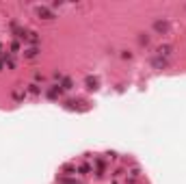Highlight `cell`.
I'll use <instances>...</instances> for the list:
<instances>
[{
    "instance_id": "obj_1",
    "label": "cell",
    "mask_w": 186,
    "mask_h": 184,
    "mask_svg": "<svg viewBox=\"0 0 186 184\" xmlns=\"http://www.w3.org/2000/svg\"><path fill=\"white\" fill-rule=\"evenodd\" d=\"M151 28H154V33H158V35H169V33H171V22H169L167 17H158V20L151 24Z\"/></svg>"
},
{
    "instance_id": "obj_2",
    "label": "cell",
    "mask_w": 186,
    "mask_h": 184,
    "mask_svg": "<svg viewBox=\"0 0 186 184\" xmlns=\"http://www.w3.org/2000/svg\"><path fill=\"white\" fill-rule=\"evenodd\" d=\"M35 13L39 15V20H54L56 15H54V11L52 9H48V7H37L35 9Z\"/></svg>"
},
{
    "instance_id": "obj_3",
    "label": "cell",
    "mask_w": 186,
    "mask_h": 184,
    "mask_svg": "<svg viewBox=\"0 0 186 184\" xmlns=\"http://www.w3.org/2000/svg\"><path fill=\"white\" fill-rule=\"evenodd\" d=\"M169 65V59H162V56H151V67L154 69H165Z\"/></svg>"
},
{
    "instance_id": "obj_4",
    "label": "cell",
    "mask_w": 186,
    "mask_h": 184,
    "mask_svg": "<svg viewBox=\"0 0 186 184\" xmlns=\"http://www.w3.org/2000/svg\"><path fill=\"white\" fill-rule=\"evenodd\" d=\"M173 52V46H158L156 48V56H162V59H169Z\"/></svg>"
},
{
    "instance_id": "obj_5",
    "label": "cell",
    "mask_w": 186,
    "mask_h": 184,
    "mask_svg": "<svg viewBox=\"0 0 186 184\" xmlns=\"http://www.w3.org/2000/svg\"><path fill=\"white\" fill-rule=\"evenodd\" d=\"M22 54H24V59H37V56H39V48H37V46H30V48H26Z\"/></svg>"
},
{
    "instance_id": "obj_6",
    "label": "cell",
    "mask_w": 186,
    "mask_h": 184,
    "mask_svg": "<svg viewBox=\"0 0 186 184\" xmlns=\"http://www.w3.org/2000/svg\"><path fill=\"white\" fill-rule=\"evenodd\" d=\"M85 83H87V89H97V87H100V80H97L95 76H87Z\"/></svg>"
},
{
    "instance_id": "obj_7",
    "label": "cell",
    "mask_w": 186,
    "mask_h": 184,
    "mask_svg": "<svg viewBox=\"0 0 186 184\" xmlns=\"http://www.w3.org/2000/svg\"><path fill=\"white\" fill-rule=\"evenodd\" d=\"M24 95H26V91H22V89H13V91H11V97H13L15 102L24 100Z\"/></svg>"
},
{
    "instance_id": "obj_8",
    "label": "cell",
    "mask_w": 186,
    "mask_h": 184,
    "mask_svg": "<svg viewBox=\"0 0 186 184\" xmlns=\"http://www.w3.org/2000/svg\"><path fill=\"white\" fill-rule=\"evenodd\" d=\"M139 44H141V46H149V35L141 33V35H139Z\"/></svg>"
},
{
    "instance_id": "obj_9",
    "label": "cell",
    "mask_w": 186,
    "mask_h": 184,
    "mask_svg": "<svg viewBox=\"0 0 186 184\" xmlns=\"http://www.w3.org/2000/svg\"><path fill=\"white\" fill-rule=\"evenodd\" d=\"M28 93H30V95H39V93H41V89H39L37 85H30V87H28Z\"/></svg>"
},
{
    "instance_id": "obj_10",
    "label": "cell",
    "mask_w": 186,
    "mask_h": 184,
    "mask_svg": "<svg viewBox=\"0 0 186 184\" xmlns=\"http://www.w3.org/2000/svg\"><path fill=\"white\" fill-rule=\"evenodd\" d=\"M61 184H80V182H76V180H67V178H61Z\"/></svg>"
},
{
    "instance_id": "obj_11",
    "label": "cell",
    "mask_w": 186,
    "mask_h": 184,
    "mask_svg": "<svg viewBox=\"0 0 186 184\" xmlns=\"http://www.w3.org/2000/svg\"><path fill=\"white\" fill-rule=\"evenodd\" d=\"M121 59H132V52H130V50H123V54H121Z\"/></svg>"
},
{
    "instance_id": "obj_12",
    "label": "cell",
    "mask_w": 186,
    "mask_h": 184,
    "mask_svg": "<svg viewBox=\"0 0 186 184\" xmlns=\"http://www.w3.org/2000/svg\"><path fill=\"white\" fill-rule=\"evenodd\" d=\"M0 69H2V63H0Z\"/></svg>"
},
{
    "instance_id": "obj_13",
    "label": "cell",
    "mask_w": 186,
    "mask_h": 184,
    "mask_svg": "<svg viewBox=\"0 0 186 184\" xmlns=\"http://www.w3.org/2000/svg\"><path fill=\"white\" fill-rule=\"evenodd\" d=\"M0 50H2V46H0Z\"/></svg>"
}]
</instances>
